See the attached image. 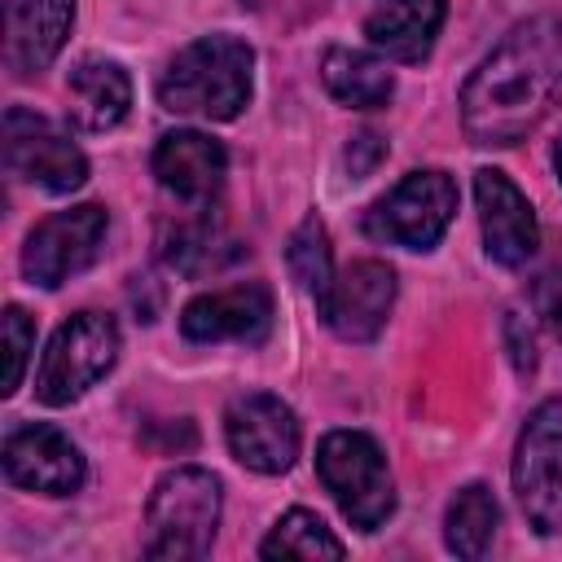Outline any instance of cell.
Wrapping results in <instances>:
<instances>
[{"mask_svg":"<svg viewBox=\"0 0 562 562\" xmlns=\"http://www.w3.org/2000/svg\"><path fill=\"white\" fill-rule=\"evenodd\" d=\"M562 101V4L518 22L465 79L461 127L474 145H518Z\"/></svg>","mask_w":562,"mask_h":562,"instance_id":"obj_1","label":"cell"},{"mask_svg":"<svg viewBox=\"0 0 562 562\" xmlns=\"http://www.w3.org/2000/svg\"><path fill=\"white\" fill-rule=\"evenodd\" d=\"M250 83H255V48L237 35H202L167 61L158 79V101L171 114L228 123L246 110Z\"/></svg>","mask_w":562,"mask_h":562,"instance_id":"obj_2","label":"cell"},{"mask_svg":"<svg viewBox=\"0 0 562 562\" xmlns=\"http://www.w3.org/2000/svg\"><path fill=\"white\" fill-rule=\"evenodd\" d=\"M220 527V479L202 465L167 470L145 505V558L193 562L211 553Z\"/></svg>","mask_w":562,"mask_h":562,"instance_id":"obj_3","label":"cell"},{"mask_svg":"<svg viewBox=\"0 0 562 562\" xmlns=\"http://www.w3.org/2000/svg\"><path fill=\"white\" fill-rule=\"evenodd\" d=\"M316 474L351 527L378 531L395 514V483L386 457L364 430H329L316 443Z\"/></svg>","mask_w":562,"mask_h":562,"instance_id":"obj_4","label":"cell"},{"mask_svg":"<svg viewBox=\"0 0 562 562\" xmlns=\"http://www.w3.org/2000/svg\"><path fill=\"white\" fill-rule=\"evenodd\" d=\"M119 360V325L105 312H79L48 338V351L35 369V400L48 408L75 404L92 391Z\"/></svg>","mask_w":562,"mask_h":562,"instance_id":"obj_5","label":"cell"},{"mask_svg":"<svg viewBox=\"0 0 562 562\" xmlns=\"http://www.w3.org/2000/svg\"><path fill=\"white\" fill-rule=\"evenodd\" d=\"M457 215V184L448 171H408L364 215V233L386 246L430 250Z\"/></svg>","mask_w":562,"mask_h":562,"instance_id":"obj_6","label":"cell"},{"mask_svg":"<svg viewBox=\"0 0 562 562\" xmlns=\"http://www.w3.org/2000/svg\"><path fill=\"white\" fill-rule=\"evenodd\" d=\"M514 496L540 536L562 531V400L531 408L514 443Z\"/></svg>","mask_w":562,"mask_h":562,"instance_id":"obj_7","label":"cell"},{"mask_svg":"<svg viewBox=\"0 0 562 562\" xmlns=\"http://www.w3.org/2000/svg\"><path fill=\"white\" fill-rule=\"evenodd\" d=\"M0 145H4L9 176L26 180V184H40L44 193H75L88 180V158L70 140V132L57 127L53 119L35 114V110L9 105Z\"/></svg>","mask_w":562,"mask_h":562,"instance_id":"obj_8","label":"cell"},{"mask_svg":"<svg viewBox=\"0 0 562 562\" xmlns=\"http://www.w3.org/2000/svg\"><path fill=\"white\" fill-rule=\"evenodd\" d=\"M105 228H110V215L97 202H83V206H70V211H57V215L40 220L26 237V246H22L26 281L44 285V290H57L70 277H79L83 268L97 263V255L105 246Z\"/></svg>","mask_w":562,"mask_h":562,"instance_id":"obj_9","label":"cell"},{"mask_svg":"<svg viewBox=\"0 0 562 562\" xmlns=\"http://www.w3.org/2000/svg\"><path fill=\"white\" fill-rule=\"evenodd\" d=\"M224 439H228V452L246 470L285 474L299 457L303 430H299L294 408L281 395L246 391V395H233L228 408H224Z\"/></svg>","mask_w":562,"mask_h":562,"instance_id":"obj_10","label":"cell"},{"mask_svg":"<svg viewBox=\"0 0 562 562\" xmlns=\"http://www.w3.org/2000/svg\"><path fill=\"white\" fill-rule=\"evenodd\" d=\"M395 307V272L382 259H356L334 272L329 290L316 299L321 321L342 342H373Z\"/></svg>","mask_w":562,"mask_h":562,"instance_id":"obj_11","label":"cell"},{"mask_svg":"<svg viewBox=\"0 0 562 562\" xmlns=\"http://www.w3.org/2000/svg\"><path fill=\"white\" fill-rule=\"evenodd\" d=\"M474 198H479V224H483V250L501 268H522L540 246V224L527 202V193L496 167L474 171Z\"/></svg>","mask_w":562,"mask_h":562,"instance_id":"obj_12","label":"cell"},{"mask_svg":"<svg viewBox=\"0 0 562 562\" xmlns=\"http://www.w3.org/2000/svg\"><path fill=\"white\" fill-rule=\"evenodd\" d=\"M272 329V290L263 281H241L228 290L198 294L180 312V334L189 342H263Z\"/></svg>","mask_w":562,"mask_h":562,"instance_id":"obj_13","label":"cell"},{"mask_svg":"<svg viewBox=\"0 0 562 562\" xmlns=\"http://www.w3.org/2000/svg\"><path fill=\"white\" fill-rule=\"evenodd\" d=\"M4 479L26 492L44 496H70L83 483V452L44 422L18 426L4 439Z\"/></svg>","mask_w":562,"mask_h":562,"instance_id":"obj_14","label":"cell"},{"mask_svg":"<svg viewBox=\"0 0 562 562\" xmlns=\"http://www.w3.org/2000/svg\"><path fill=\"white\" fill-rule=\"evenodd\" d=\"M75 22V0H4V61L13 75L44 70Z\"/></svg>","mask_w":562,"mask_h":562,"instance_id":"obj_15","label":"cell"},{"mask_svg":"<svg viewBox=\"0 0 562 562\" xmlns=\"http://www.w3.org/2000/svg\"><path fill=\"white\" fill-rule=\"evenodd\" d=\"M228 171V154L220 140H211L206 132H167L154 145V176L167 193L184 198V202H211L215 189L224 184Z\"/></svg>","mask_w":562,"mask_h":562,"instance_id":"obj_16","label":"cell"},{"mask_svg":"<svg viewBox=\"0 0 562 562\" xmlns=\"http://www.w3.org/2000/svg\"><path fill=\"white\" fill-rule=\"evenodd\" d=\"M443 18L448 0H378V9L364 18V35L395 61H426Z\"/></svg>","mask_w":562,"mask_h":562,"instance_id":"obj_17","label":"cell"},{"mask_svg":"<svg viewBox=\"0 0 562 562\" xmlns=\"http://www.w3.org/2000/svg\"><path fill=\"white\" fill-rule=\"evenodd\" d=\"M66 97H70V119L79 132H110L127 119L132 79L110 57H83L66 75Z\"/></svg>","mask_w":562,"mask_h":562,"instance_id":"obj_18","label":"cell"},{"mask_svg":"<svg viewBox=\"0 0 562 562\" xmlns=\"http://www.w3.org/2000/svg\"><path fill=\"white\" fill-rule=\"evenodd\" d=\"M321 79L329 97L351 110H378L395 92V75L386 70V61L360 48H329L321 61Z\"/></svg>","mask_w":562,"mask_h":562,"instance_id":"obj_19","label":"cell"},{"mask_svg":"<svg viewBox=\"0 0 562 562\" xmlns=\"http://www.w3.org/2000/svg\"><path fill=\"white\" fill-rule=\"evenodd\" d=\"M501 522V505L483 483H465L443 514V540L457 558H483Z\"/></svg>","mask_w":562,"mask_h":562,"instance_id":"obj_20","label":"cell"},{"mask_svg":"<svg viewBox=\"0 0 562 562\" xmlns=\"http://www.w3.org/2000/svg\"><path fill=\"white\" fill-rule=\"evenodd\" d=\"M342 540L312 514V509H290L277 518V527L263 536L259 544V558L277 562V558H299V562H312V558H342Z\"/></svg>","mask_w":562,"mask_h":562,"instance_id":"obj_21","label":"cell"},{"mask_svg":"<svg viewBox=\"0 0 562 562\" xmlns=\"http://www.w3.org/2000/svg\"><path fill=\"white\" fill-rule=\"evenodd\" d=\"M285 263H290V277L312 294L321 299L334 281V255H329V233L316 215H303L299 228L290 233L285 241Z\"/></svg>","mask_w":562,"mask_h":562,"instance_id":"obj_22","label":"cell"},{"mask_svg":"<svg viewBox=\"0 0 562 562\" xmlns=\"http://www.w3.org/2000/svg\"><path fill=\"white\" fill-rule=\"evenodd\" d=\"M31 347H35V325L31 316L9 303L4 307V395H13L22 386V373H26V360H31Z\"/></svg>","mask_w":562,"mask_h":562,"instance_id":"obj_23","label":"cell"},{"mask_svg":"<svg viewBox=\"0 0 562 562\" xmlns=\"http://www.w3.org/2000/svg\"><path fill=\"white\" fill-rule=\"evenodd\" d=\"M382 154H386V140L373 136V132H360V136L347 145V171H351L356 180H364V176L382 162Z\"/></svg>","mask_w":562,"mask_h":562,"instance_id":"obj_24","label":"cell"},{"mask_svg":"<svg viewBox=\"0 0 562 562\" xmlns=\"http://www.w3.org/2000/svg\"><path fill=\"white\" fill-rule=\"evenodd\" d=\"M536 299H540V316H544V321H549V329L562 338V268H558V272H549V277L540 281Z\"/></svg>","mask_w":562,"mask_h":562,"instance_id":"obj_25","label":"cell"},{"mask_svg":"<svg viewBox=\"0 0 562 562\" xmlns=\"http://www.w3.org/2000/svg\"><path fill=\"white\" fill-rule=\"evenodd\" d=\"M505 338H509V356H514V364H518V373H531L536 369V338H531V329L522 334V325H518V316H509L505 321Z\"/></svg>","mask_w":562,"mask_h":562,"instance_id":"obj_26","label":"cell"},{"mask_svg":"<svg viewBox=\"0 0 562 562\" xmlns=\"http://www.w3.org/2000/svg\"><path fill=\"white\" fill-rule=\"evenodd\" d=\"M553 167H558V180H562V140L553 145Z\"/></svg>","mask_w":562,"mask_h":562,"instance_id":"obj_27","label":"cell"}]
</instances>
